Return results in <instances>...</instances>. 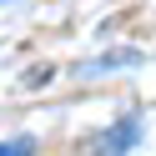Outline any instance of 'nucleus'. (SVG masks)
Segmentation results:
<instances>
[{
  "mask_svg": "<svg viewBox=\"0 0 156 156\" xmlns=\"http://www.w3.org/2000/svg\"><path fill=\"white\" fill-rule=\"evenodd\" d=\"M136 126H141V121H136V116H126V121H121V126H116V131H111V136H106V141H101V146H96V156H126V146H131V141H136Z\"/></svg>",
  "mask_w": 156,
  "mask_h": 156,
  "instance_id": "nucleus-1",
  "label": "nucleus"
},
{
  "mask_svg": "<svg viewBox=\"0 0 156 156\" xmlns=\"http://www.w3.org/2000/svg\"><path fill=\"white\" fill-rule=\"evenodd\" d=\"M131 61H141V51H136V45H126V51H106L101 61H86L81 76H91V71H111V66H131Z\"/></svg>",
  "mask_w": 156,
  "mask_h": 156,
  "instance_id": "nucleus-2",
  "label": "nucleus"
},
{
  "mask_svg": "<svg viewBox=\"0 0 156 156\" xmlns=\"http://www.w3.org/2000/svg\"><path fill=\"white\" fill-rule=\"evenodd\" d=\"M0 156H35V141L20 136V141H0Z\"/></svg>",
  "mask_w": 156,
  "mask_h": 156,
  "instance_id": "nucleus-3",
  "label": "nucleus"
}]
</instances>
